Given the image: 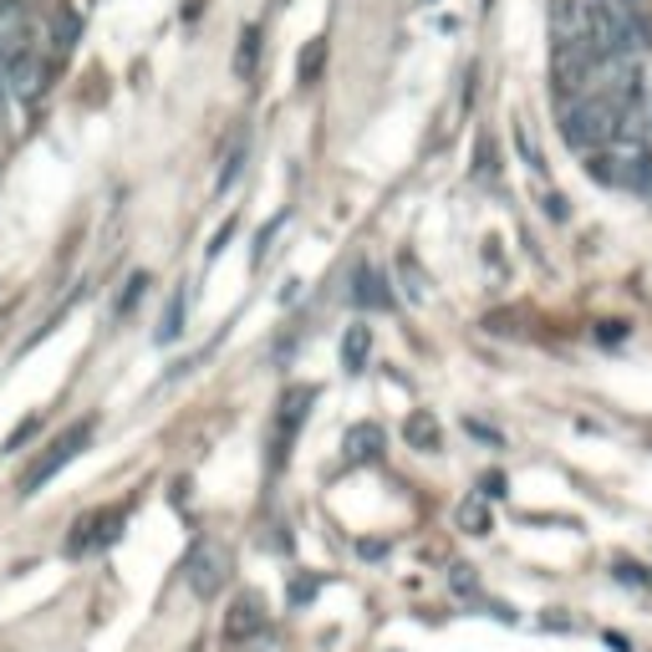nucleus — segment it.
<instances>
[{
	"label": "nucleus",
	"instance_id": "14",
	"mask_svg": "<svg viewBox=\"0 0 652 652\" xmlns=\"http://www.w3.org/2000/svg\"><path fill=\"white\" fill-rule=\"evenodd\" d=\"M179 332H184V291L169 301V311H163V321H159V332L153 336H159V342H173Z\"/></svg>",
	"mask_w": 652,
	"mask_h": 652
},
{
	"label": "nucleus",
	"instance_id": "15",
	"mask_svg": "<svg viewBox=\"0 0 652 652\" xmlns=\"http://www.w3.org/2000/svg\"><path fill=\"white\" fill-rule=\"evenodd\" d=\"M321 62H327V36H317L307 52H301V82H317Z\"/></svg>",
	"mask_w": 652,
	"mask_h": 652
},
{
	"label": "nucleus",
	"instance_id": "9",
	"mask_svg": "<svg viewBox=\"0 0 652 652\" xmlns=\"http://www.w3.org/2000/svg\"><path fill=\"white\" fill-rule=\"evenodd\" d=\"M367 352H373V332H367V327H346V342H342L346 373H362V367H367Z\"/></svg>",
	"mask_w": 652,
	"mask_h": 652
},
{
	"label": "nucleus",
	"instance_id": "1",
	"mask_svg": "<svg viewBox=\"0 0 652 652\" xmlns=\"http://www.w3.org/2000/svg\"><path fill=\"white\" fill-rule=\"evenodd\" d=\"M622 122H627V113L612 103V97H581V103L566 107V118H560V138H566L571 148L597 153V148H607V143L622 138Z\"/></svg>",
	"mask_w": 652,
	"mask_h": 652
},
{
	"label": "nucleus",
	"instance_id": "10",
	"mask_svg": "<svg viewBox=\"0 0 652 652\" xmlns=\"http://www.w3.org/2000/svg\"><path fill=\"white\" fill-rule=\"evenodd\" d=\"M403 434H408L413 449H439V424H434V413H424V408L413 413Z\"/></svg>",
	"mask_w": 652,
	"mask_h": 652
},
{
	"label": "nucleus",
	"instance_id": "5",
	"mask_svg": "<svg viewBox=\"0 0 652 652\" xmlns=\"http://www.w3.org/2000/svg\"><path fill=\"white\" fill-rule=\"evenodd\" d=\"M122 520H128V510H122V505L103 510V515H87L77 525V535H72V556H82V551H93V546H113Z\"/></svg>",
	"mask_w": 652,
	"mask_h": 652
},
{
	"label": "nucleus",
	"instance_id": "2",
	"mask_svg": "<svg viewBox=\"0 0 652 652\" xmlns=\"http://www.w3.org/2000/svg\"><path fill=\"white\" fill-rule=\"evenodd\" d=\"M93 428H97L93 418H77V424H72L62 439L46 443V453H41V459H31V469L21 474V494H36L41 484L52 480V474H62V469H67L72 459H77V453L93 443Z\"/></svg>",
	"mask_w": 652,
	"mask_h": 652
},
{
	"label": "nucleus",
	"instance_id": "4",
	"mask_svg": "<svg viewBox=\"0 0 652 652\" xmlns=\"http://www.w3.org/2000/svg\"><path fill=\"white\" fill-rule=\"evenodd\" d=\"M642 159H648V148H642V143H627V138H617V143H607V148H597V153H591V173H597L601 184L638 189Z\"/></svg>",
	"mask_w": 652,
	"mask_h": 652
},
{
	"label": "nucleus",
	"instance_id": "18",
	"mask_svg": "<svg viewBox=\"0 0 652 652\" xmlns=\"http://www.w3.org/2000/svg\"><path fill=\"white\" fill-rule=\"evenodd\" d=\"M311 591H317V581H296V591H291V601H307Z\"/></svg>",
	"mask_w": 652,
	"mask_h": 652
},
{
	"label": "nucleus",
	"instance_id": "8",
	"mask_svg": "<svg viewBox=\"0 0 652 652\" xmlns=\"http://www.w3.org/2000/svg\"><path fill=\"white\" fill-rule=\"evenodd\" d=\"M383 453V428L377 424H357L352 434H346V459L357 464V459H377Z\"/></svg>",
	"mask_w": 652,
	"mask_h": 652
},
{
	"label": "nucleus",
	"instance_id": "16",
	"mask_svg": "<svg viewBox=\"0 0 652 652\" xmlns=\"http://www.w3.org/2000/svg\"><path fill=\"white\" fill-rule=\"evenodd\" d=\"M143 286H148V276H133V280H128V296H122V307H118V311H128V307H133Z\"/></svg>",
	"mask_w": 652,
	"mask_h": 652
},
{
	"label": "nucleus",
	"instance_id": "6",
	"mask_svg": "<svg viewBox=\"0 0 652 652\" xmlns=\"http://www.w3.org/2000/svg\"><path fill=\"white\" fill-rule=\"evenodd\" d=\"M260 632H266V607H260V597L245 591V597L225 612V638L229 642H250V638H260Z\"/></svg>",
	"mask_w": 652,
	"mask_h": 652
},
{
	"label": "nucleus",
	"instance_id": "13",
	"mask_svg": "<svg viewBox=\"0 0 652 652\" xmlns=\"http://www.w3.org/2000/svg\"><path fill=\"white\" fill-rule=\"evenodd\" d=\"M255 62H260V26H245L241 52H235V72H241V77H250Z\"/></svg>",
	"mask_w": 652,
	"mask_h": 652
},
{
	"label": "nucleus",
	"instance_id": "3",
	"mask_svg": "<svg viewBox=\"0 0 652 652\" xmlns=\"http://www.w3.org/2000/svg\"><path fill=\"white\" fill-rule=\"evenodd\" d=\"M184 576H189V586H194V597H204V601L220 597L229 581V551L220 546V541H200L184 560Z\"/></svg>",
	"mask_w": 652,
	"mask_h": 652
},
{
	"label": "nucleus",
	"instance_id": "17",
	"mask_svg": "<svg viewBox=\"0 0 652 652\" xmlns=\"http://www.w3.org/2000/svg\"><path fill=\"white\" fill-rule=\"evenodd\" d=\"M453 586H459V591H474V576H469V566H453Z\"/></svg>",
	"mask_w": 652,
	"mask_h": 652
},
{
	"label": "nucleus",
	"instance_id": "11",
	"mask_svg": "<svg viewBox=\"0 0 652 652\" xmlns=\"http://www.w3.org/2000/svg\"><path fill=\"white\" fill-rule=\"evenodd\" d=\"M459 525H464L469 535H484V531H490V500H484V494L464 500V505H459Z\"/></svg>",
	"mask_w": 652,
	"mask_h": 652
},
{
	"label": "nucleus",
	"instance_id": "7",
	"mask_svg": "<svg viewBox=\"0 0 652 652\" xmlns=\"http://www.w3.org/2000/svg\"><path fill=\"white\" fill-rule=\"evenodd\" d=\"M352 301H357V307H367V311H393V291H387L383 270L362 266L357 276H352Z\"/></svg>",
	"mask_w": 652,
	"mask_h": 652
},
{
	"label": "nucleus",
	"instance_id": "12",
	"mask_svg": "<svg viewBox=\"0 0 652 652\" xmlns=\"http://www.w3.org/2000/svg\"><path fill=\"white\" fill-rule=\"evenodd\" d=\"M317 398V393H311V387H296L291 398H286V413H280V434H286V439H291L296 428H301V418H307V403Z\"/></svg>",
	"mask_w": 652,
	"mask_h": 652
}]
</instances>
